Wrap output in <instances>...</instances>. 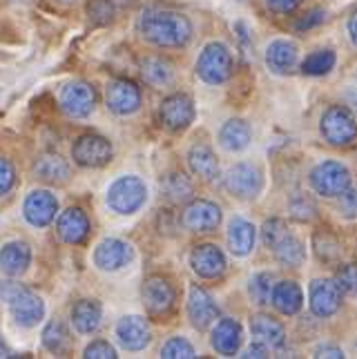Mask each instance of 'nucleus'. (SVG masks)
I'll use <instances>...</instances> for the list:
<instances>
[{
    "label": "nucleus",
    "mask_w": 357,
    "mask_h": 359,
    "mask_svg": "<svg viewBox=\"0 0 357 359\" xmlns=\"http://www.w3.org/2000/svg\"><path fill=\"white\" fill-rule=\"evenodd\" d=\"M226 190L237 199H257L264 190V175L255 163H235L224 177Z\"/></svg>",
    "instance_id": "8"
},
{
    "label": "nucleus",
    "mask_w": 357,
    "mask_h": 359,
    "mask_svg": "<svg viewBox=\"0 0 357 359\" xmlns=\"http://www.w3.org/2000/svg\"><path fill=\"white\" fill-rule=\"evenodd\" d=\"M324 18H326V14L322 9H313L309 16L306 18H302L297 25H295V27H297L299 32H304V29H311V27H317L319 22H324Z\"/></svg>",
    "instance_id": "47"
},
{
    "label": "nucleus",
    "mask_w": 357,
    "mask_h": 359,
    "mask_svg": "<svg viewBox=\"0 0 357 359\" xmlns=\"http://www.w3.org/2000/svg\"><path fill=\"white\" fill-rule=\"evenodd\" d=\"M190 268L201 279H219L228 268L226 255L215 243H199L190 252Z\"/></svg>",
    "instance_id": "15"
},
{
    "label": "nucleus",
    "mask_w": 357,
    "mask_h": 359,
    "mask_svg": "<svg viewBox=\"0 0 357 359\" xmlns=\"http://www.w3.org/2000/svg\"><path fill=\"white\" fill-rule=\"evenodd\" d=\"M116 339L126 351L141 353L152 341V328L147 324V319H143L139 315H128V317L119 319Z\"/></svg>",
    "instance_id": "16"
},
{
    "label": "nucleus",
    "mask_w": 357,
    "mask_h": 359,
    "mask_svg": "<svg viewBox=\"0 0 357 359\" xmlns=\"http://www.w3.org/2000/svg\"><path fill=\"white\" fill-rule=\"evenodd\" d=\"M194 101L188 94H172L163 98L161 107H159V118L161 126L170 132H183L192 126L194 121Z\"/></svg>",
    "instance_id": "11"
},
{
    "label": "nucleus",
    "mask_w": 357,
    "mask_h": 359,
    "mask_svg": "<svg viewBox=\"0 0 357 359\" xmlns=\"http://www.w3.org/2000/svg\"><path fill=\"white\" fill-rule=\"evenodd\" d=\"M107 109L116 116H130L141 107V90L128 79H116L105 88Z\"/></svg>",
    "instance_id": "12"
},
{
    "label": "nucleus",
    "mask_w": 357,
    "mask_h": 359,
    "mask_svg": "<svg viewBox=\"0 0 357 359\" xmlns=\"http://www.w3.org/2000/svg\"><path fill=\"white\" fill-rule=\"evenodd\" d=\"M56 3H60V5H74L76 0H56Z\"/></svg>",
    "instance_id": "53"
},
{
    "label": "nucleus",
    "mask_w": 357,
    "mask_h": 359,
    "mask_svg": "<svg viewBox=\"0 0 357 359\" xmlns=\"http://www.w3.org/2000/svg\"><path fill=\"white\" fill-rule=\"evenodd\" d=\"M196 76L206 85H224L232 76V54L224 43H208L196 58Z\"/></svg>",
    "instance_id": "4"
},
{
    "label": "nucleus",
    "mask_w": 357,
    "mask_h": 359,
    "mask_svg": "<svg viewBox=\"0 0 357 359\" xmlns=\"http://www.w3.org/2000/svg\"><path fill=\"white\" fill-rule=\"evenodd\" d=\"M188 317L190 324L196 330H206L210 324H215V319L219 317V308L215 304V299L210 297L206 288L201 286H190V294H188Z\"/></svg>",
    "instance_id": "19"
},
{
    "label": "nucleus",
    "mask_w": 357,
    "mask_h": 359,
    "mask_svg": "<svg viewBox=\"0 0 357 359\" xmlns=\"http://www.w3.org/2000/svg\"><path fill=\"white\" fill-rule=\"evenodd\" d=\"M119 3H130V0H119Z\"/></svg>",
    "instance_id": "54"
},
{
    "label": "nucleus",
    "mask_w": 357,
    "mask_h": 359,
    "mask_svg": "<svg viewBox=\"0 0 357 359\" xmlns=\"http://www.w3.org/2000/svg\"><path fill=\"white\" fill-rule=\"evenodd\" d=\"M58 199L49 190H32L25 196L22 217L34 228H45L56 219Z\"/></svg>",
    "instance_id": "14"
},
{
    "label": "nucleus",
    "mask_w": 357,
    "mask_h": 359,
    "mask_svg": "<svg viewBox=\"0 0 357 359\" xmlns=\"http://www.w3.org/2000/svg\"><path fill=\"white\" fill-rule=\"evenodd\" d=\"M288 232L290 230H288L284 219H268L266 224H264V228H262V241H264V245L270 250V248H273Z\"/></svg>",
    "instance_id": "40"
},
{
    "label": "nucleus",
    "mask_w": 357,
    "mask_h": 359,
    "mask_svg": "<svg viewBox=\"0 0 357 359\" xmlns=\"http://www.w3.org/2000/svg\"><path fill=\"white\" fill-rule=\"evenodd\" d=\"M273 306L281 315L295 317L304 308V292L295 281H279L273 288Z\"/></svg>",
    "instance_id": "31"
},
{
    "label": "nucleus",
    "mask_w": 357,
    "mask_h": 359,
    "mask_svg": "<svg viewBox=\"0 0 357 359\" xmlns=\"http://www.w3.org/2000/svg\"><path fill=\"white\" fill-rule=\"evenodd\" d=\"M250 330L257 337V341L266 344L268 348H281L286 344V328L279 319L270 317V315H255L250 319Z\"/></svg>",
    "instance_id": "25"
},
{
    "label": "nucleus",
    "mask_w": 357,
    "mask_h": 359,
    "mask_svg": "<svg viewBox=\"0 0 357 359\" xmlns=\"http://www.w3.org/2000/svg\"><path fill=\"white\" fill-rule=\"evenodd\" d=\"M342 290L333 279H315L311 283V311L315 317L328 319L342 306Z\"/></svg>",
    "instance_id": "18"
},
{
    "label": "nucleus",
    "mask_w": 357,
    "mask_h": 359,
    "mask_svg": "<svg viewBox=\"0 0 357 359\" xmlns=\"http://www.w3.org/2000/svg\"><path fill=\"white\" fill-rule=\"evenodd\" d=\"M335 281L344 294H357V264H346L337 268Z\"/></svg>",
    "instance_id": "41"
},
{
    "label": "nucleus",
    "mask_w": 357,
    "mask_h": 359,
    "mask_svg": "<svg viewBox=\"0 0 357 359\" xmlns=\"http://www.w3.org/2000/svg\"><path fill=\"white\" fill-rule=\"evenodd\" d=\"M297 45L292 41H286V39H277L273 41L268 47H266V67L273 72V74H279V76H284V74L292 72L295 65H297Z\"/></svg>",
    "instance_id": "23"
},
{
    "label": "nucleus",
    "mask_w": 357,
    "mask_h": 359,
    "mask_svg": "<svg viewBox=\"0 0 357 359\" xmlns=\"http://www.w3.org/2000/svg\"><path fill=\"white\" fill-rule=\"evenodd\" d=\"M181 224L188 232H196V234L213 232L221 224V208L215 201L194 199L192 203L186 205V210H183Z\"/></svg>",
    "instance_id": "13"
},
{
    "label": "nucleus",
    "mask_w": 357,
    "mask_h": 359,
    "mask_svg": "<svg viewBox=\"0 0 357 359\" xmlns=\"http://www.w3.org/2000/svg\"><path fill=\"white\" fill-rule=\"evenodd\" d=\"M315 203L309 199V196H304V194H297V196H292V201H290V217L292 219H297V221H311L315 217Z\"/></svg>",
    "instance_id": "42"
},
{
    "label": "nucleus",
    "mask_w": 357,
    "mask_h": 359,
    "mask_svg": "<svg viewBox=\"0 0 357 359\" xmlns=\"http://www.w3.org/2000/svg\"><path fill=\"white\" fill-rule=\"evenodd\" d=\"M0 294L7 302L11 317L20 328H34L45 317V304L36 292L20 286V283H0Z\"/></svg>",
    "instance_id": "2"
},
{
    "label": "nucleus",
    "mask_w": 357,
    "mask_h": 359,
    "mask_svg": "<svg viewBox=\"0 0 357 359\" xmlns=\"http://www.w3.org/2000/svg\"><path fill=\"white\" fill-rule=\"evenodd\" d=\"M134 257V248L123 239H103L94 250V264L98 270L114 272L126 268Z\"/></svg>",
    "instance_id": "17"
},
{
    "label": "nucleus",
    "mask_w": 357,
    "mask_h": 359,
    "mask_svg": "<svg viewBox=\"0 0 357 359\" xmlns=\"http://www.w3.org/2000/svg\"><path fill=\"white\" fill-rule=\"evenodd\" d=\"M315 357H335V359H339V357H344V351L337 348V346H333V344H322L315 351Z\"/></svg>",
    "instance_id": "49"
},
{
    "label": "nucleus",
    "mask_w": 357,
    "mask_h": 359,
    "mask_svg": "<svg viewBox=\"0 0 357 359\" xmlns=\"http://www.w3.org/2000/svg\"><path fill=\"white\" fill-rule=\"evenodd\" d=\"M337 56L333 49H317L311 56H306V60L302 63V72L306 76H324L330 69L335 67Z\"/></svg>",
    "instance_id": "34"
},
{
    "label": "nucleus",
    "mask_w": 357,
    "mask_h": 359,
    "mask_svg": "<svg viewBox=\"0 0 357 359\" xmlns=\"http://www.w3.org/2000/svg\"><path fill=\"white\" fill-rule=\"evenodd\" d=\"M161 357L163 359H192V357H196V351L186 337H170L163 344Z\"/></svg>",
    "instance_id": "38"
},
{
    "label": "nucleus",
    "mask_w": 357,
    "mask_h": 359,
    "mask_svg": "<svg viewBox=\"0 0 357 359\" xmlns=\"http://www.w3.org/2000/svg\"><path fill=\"white\" fill-rule=\"evenodd\" d=\"M266 5L275 14H292L302 5V0H266Z\"/></svg>",
    "instance_id": "46"
},
{
    "label": "nucleus",
    "mask_w": 357,
    "mask_h": 359,
    "mask_svg": "<svg viewBox=\"0 0 357 359\" xmlns=\"http://www.w3.org/2000/svg\"><path fill=\"white\" fill-rule=\"evenodd\" d=\"M16 185V170L11 165V161L0 156V196L9 194Z\"/></svg>",
    "instance_id": "44"
},
{
    "label": "nucleus",
    "mask_w": 357,
    "mask_h": 359,
    "mask_svg": "<svg viewBox=\"0 0 357 359\" xmlns=\"http://www.w3.org/2000/svg\"><path fill=\"white\" fill-rule=\"evenodd\" d=\"M346 29H349V36H351L353 45L357 47V11H353V16L349 18V25H346Z\"/></svg>",
    "instance_id": "50"
},
{
    "label": "nucleus",
    "mask_w": 357,
    "mask_h": 359,
    "mask_svg": "<svg viewBox=\"0 0 357 359\" xmlns=\"http://www.w3.org/2000/svg\"><path fill=\"white\" fill-rule=\"evenodd\" d=\"M161 192L172 203H186L194 194V183L188 175H183V172H170L161 181Z\"/></svg>",
    "instance_id": "33"
},
{
    "label": "nucleus",
    "mask_w": 357,
    "mask_h": 359,
    "mask_svg": "<svg viewBox=\"0 0 357 359\" xmlns=\"http://www.w3.org/2000/svg\"><path fill=\"white\" fill-rule=\"evenodd\" d=\"M114 156V147L105 136L98 134H83L72 145V158L74 163L88 170L105 168Z\"/></svg>",
    "instance_id": "6"
},
{
    "label": "nucleus",
    "mask_w": 357,
    "mask_h": 359,
    "mask_svg": "<svg viewBox=\"0 0 357 359\" xmlns=\"http://www.w3.org/2000/svg\"><path fill=\"white\" fill-rule=\"evenodd\" d=\"M313 250H315L319 262L333 264V262H337L339 255H342V245H339V241L328 230H319V232L313 234Z\"/></svg>",
    "instance_id": "35"
},
{
    "label": "nucleus",
    "mask_w": 357,
    "mask_h": 359,
    "mask_svg": "<svg viewBox=\"0 0 357 359\" xmlns=\"http://www.w3.org/2000/svg\"><path fill=\"white\" fill-rule=\"evenodd\" d=\"M319 132L328 145L349 147L357 139V121L346 105H333L319 121Z\"/></svg>",
    "instance_id": "5"
},
{
    "label": "nucleus",
    "mask_w": 357,
    "mask_h": 359,
    "mask_svg": "<svg viewBox=\"0 0 357 359\" xmlns=\"http://www.w3.org/2000/svg\"><path fill=\"white\" fill-rule=\"evenodd\" d=\"M67 328L63 321H49V324L45 326L43 330V346L49 351V353H63L65 351V346H67Z\"/></svg>",
    "instance_id": "37"
},
{
    "label": "nucleus",
    "mask_w": 357,
    "mask_h": 359,
    "mask_svg": "<svg viewBox=\"0 0 357 359\" xmlns=\"http://www.w3.org/2000/svg\"><path fill=\"white\" fill-rule=\"evenodd\" d=\"M252 141V130L243 118H230L219 130V143L228 152H243Z\"/></svg>",
    "instance_id": "30"
},
{
    "label": "nucleus",
    "mask_w": 357,
    "mask_h": 359,
    "mask_svg": "<svg viewBox=\"0 0 357 359\" xmlns=\"http://www.w3.org/2000/svg\"><path fill=\"white\" fill-rule=\"evenodd\" d=\"M83 357L85 359H116V351H114V346L105 341V339H96L92 344L85 346V351H83Z\"/></svg>",
    "instance_id": "43"
},
{
    "label": "nucleus",
    "mask_w": 357,
    "mask_h": 359,
    "mask_svg": "<svg viewBox=\"0 0 357 359\" xmlns=\"http://www.w3.org/2000/svg\"><path fill=\"white\" fill-rule=\"evenodd\" d=\"M210 344L213 348L224 355V357H232L237 355L241 344H243V330H241V324L237 319L232 317H224L219 319L215 328H213V337H210Z\"/></svg>",
    "instance_id": "20"
},
{
    "label": "nucleus",
    "mask_w": 357,
    "mask_h": 359,
    "mask_svg": "<svg viewBox=\"0 0 357 359\" xmlns=\"http://www.w3.org/2000/svg\"><path fill=\"white\" fill-rule=\"evenodd\" d=\"M56 230L65 243L81 245L90 237V219L81 208H67L65 212H60L56 221Z\"/></svg>",
    "instance_id": "21"
},
{
    "label": "nucleus",
    "mask_w": 357,
    "mask_h": 359,
    "mask_svg": "<svg viewBox=\"0 0 357 359\" xmlns=\"http://www.w3.org/2000/svg\"><path fill=\"white\" fill-rule=\"evenodd\" d=\"M139 34L141 39L156 47L175 49L188 45L192 39V22L181 11L163 9V7H147L139 16Z\"/></svg>",
    "instance_id": "1"
},
{
    "label": "nucleus",
    "mask_w": 357,
    "mask_h": 359,
    "mask_svg": "<svg viewBox=\"0 0 357 359\" xmlns=\"http://www.w3.org/2000/svg\"><path fill=\"white\" fill-rule=\"evenodd\" d=\"M188 165L192 175H196L203 181H215L219 177V161L213 152L210 145L206 143H194L188 150Z\"/></svg>",
    "instance_id": "26"
},
{
    "label": "nucleus",
    "mask_w": 357,
    "mask_h": 359,
    "mask_svg": "<svg viewBox=\"0 0 357 359\" xmlns=\"http://www.w3.org/2000/svg\"><path fill=\"white\" fill-rule=\"evenodd\" d=\"M141 76L150 88L163 90L175 83V65L163 56H147L141 60Z\"/></svg>",
    "instance_id": "29"
},
{
    "label": "nucleus",
    "mask_w": 357,
    "mask_h": 359,
    "mask_svg": "<svg viewBox=\"0 0 357 359\" xmlns=\"http://www.w3.org/2000/svg\"><path fill=\"white\" fill-rule=\"evenodd\" d=\"M145 199H147V185L137 175L119 177L107 188V196H105L109 210H114L116 215H126V217L139 212Z\"/></svg>",
    "instance_id": "3"
},
{
    "label": "nucleus",
    "mask_w": 357,
    "mask_h": 359,
    "mask_svg": "<svg viewBox=\"0 0 357 359\" xmlns=\"http://www.w3.org/2000/svg\"><path fill=\"white\" fill-rule=\"evenodd\" d=\"M241 357H255V359H262V357H268V346L266 344H262V341H255V344H250L248 348H245L243 353H241Z\"/></svg>",
    "instance_id": "48"
},
{
    "label": "nucleus",
    "mask_w": 357,
    "mask_h": 359,
    "mask_svg": "<svg viewBox=\"0 0 357 359\" xmlns=\"http://www.w3.org/2000/svg\"><path fill=\"white\" fill-rule=\"evenodd\" d=\"M257 230L250 221L235 217L228 224V248L235 257H248L255 248Z\"/></svg>",
    "instance_id": "28"
},
{
    "label": "nucleus",
    "mask_w": 357,
    "mask_h": 359,
    "mask_svg": "<svg viewBox=\"0 0 357 359\" xmlns=\"http://www.w3.org/2000/svg\"><path fill=\"white\" fill-rule=\"evenodd\" d=\"M103 324V308L96 299H81L72 308V326L81 335H94Z\"/></svg>",
    "instance_id": "24"
},
{
    "label": "nucleus",
    "mask_w": 357,
    "mask_h": 359,
    "mask_svg": "<svg viewBox=\"0 0 357 359\" xmlns=\"http://www.w3.org/2000/svg\"><path fill=\"white\" fill-rule=\"evenodd\" d=\"M337 210L344 219H357V188H349L339 196Z\"/></svg>",
    "instance_id": "45"
},
{
    "label": "nucleus",
    "mask_w": 357,
    "mask_h": 359,
    "mask_svg": "<svg viewBox=\"0 0 357 359\" xmlns=\"http://www.w3.org/2000/svg\"><path fill=\"white\" fill-rule=\"evenodd\" d=\"M32 264V248L25 241H9L0 248V272L7 277H20Z\"/></svg>",
    "instance_id": "22"
},
{
    "label": "nucleus",
    "mask_w": 357,
    "mask_h": 359,
    "mask_svg": "<svg viewBox=\"0 0 357 359\" xmlns=\"http://www.w3.org/2000/svg\"><path fill=\"white\" fill-rule=\"evenodd\" d=\"M114 14H116V5L114 0H92L88 5V16H90V22L92 25H109L114 20Z\"/></svg>",
    "instance_id": "39"
},
{
    "label": "nucleus",
    "mask_w": 357,
    "mask_h": 359,
    "mask_svg": "<svg viewBox=\"0 0 357 359\" xmlns=\"http://www.w3.org/2000/svg\"><path fill=\"white\" fill-rule=\"evenodd\" d=\"M273 255H275V259L281 264V266H288V268H299L304 262H306V248H304V243L295 237L292 232H288V234H284L273 248Z\"/></svg>",
    "instance_id": "32"
},
{
    "label": "nucleus",
    "mask_w": 357,
    "mask_h": 359,
    "mask_svg": "<svg viewBox=\"0 0 357 359\" xmlns=\"http://www.w3.org/2000/svg\"><path fill=\"white\" fill-rule=\"evenodd\" d=\"M141 297H143V306H145L147 313L154 315V317H163L172 311V308H175L177 290L166 277L152 275L143 281Z\"/></svg>",
    "instance_id": "10"
},
{
    "label": "nucleus",
    "mask_w": 357,
    "mask_h": 359,
    "mask_svg": "<svg viewBox=\"0 0 357 359\" xmlns=\"http://www.w3.org/2000/svg\"><path fill=\"white\" fill-rule=\"evenodd\" d=\"M0 357H11V353H9V348L3 344V339H0Z\"/></svg>",
    "instance_id": "52"
},
{
    "label": "nucleus",
    "mask_w": 357,
    "mask_h": 359,
    "mask_svg": "<svg viewBox=\"0 0 357 359\" xmlns=\"http://www.w3.org/2000/svg\"><path fill=\"white\" fill-rule=\"evenodd\" d=\"M344 98H346V105H351L357 112V88H349L346 94H344Z\"/></svg>",
    "instance_id": "51"
},
{
    "label": "nucleus",
    "mask_w": 357,
    "mask_h": 359,
    "mask_svg": "<svg viewBox=\"0 0 357 359\" xmlns=\"http://www.w3.org/2000/svg\"><path fill=\"white\" fill-rule=\"evenodd\" d=\"M311 185L322 196H342L351 188V170L339 161H322L311 172Z\"/></svg>",
    "instance_id": "7"
},
{
    "label": "nucleus",
    "mask_w": 357,
    "mask_h": 359,
    "mask_svg": "<svg viewBox=\"0 0 357 359\" xmlns=\"http://www.w3.org/2000/svg\"><path fill=\"white\" fill-rule=\"evenodd\" d=\"M58 103L69 118H88L96 107V90L85 81H72L60 90Z\"/></svg>",
    "instance_id": "9"
},
{
    "label": "nucleus",
    "mask_w": 357,
    "mask_h": 359,
    "mask_svg": "<svg viewBox=\"0 0 357 359\" xmlns=\"http://www.w3.org/2000/svg\"><path fill=\"white\" fill-rule=\"evenodd\" d=\"M34 175H36V179H41L45 183L58 185V183H65L69 179L72 170H69V163L60 154L47 152V154H41L39 158H36Z\"/></svg>",
    "instance_id": "27"
},
{
    "label": "nucleus",
    "mask_w": 357,
    "mask_h": 359,
    "mask_svg": "<svg viewBox=\"0 0 357 359\" xmlns=\"http://www.w3.org/2000/svg\"><path fill=\"white\" fill-rule=\"evenodd\" d=\"M273 275L270 272H257V275L250 279V286H248V292H250V299L260 306H268L273 304Z\"/></svg>",
    "instance_id": "36"
}]
</instances>
